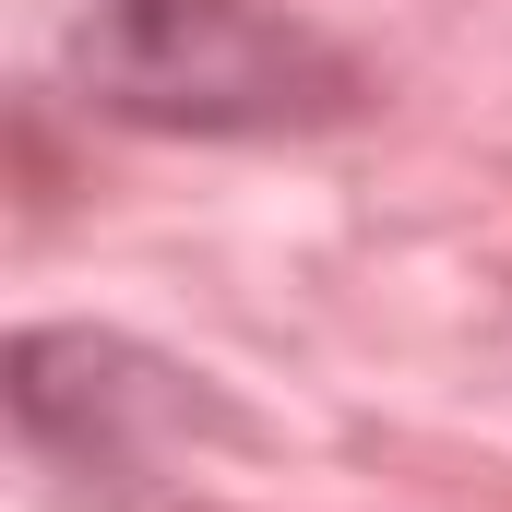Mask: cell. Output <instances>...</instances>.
Listing matches in <instances>:
<instances>
[{
  "label": "cell",
  "mask_w": 512,
  "mask_h": 512,
  "mask_svg": "<svg viewBox=\"0 0 512 512\" xmlns=\"http://www.w3.org/2000/svg\"><path fill=\"white\" fill-rule=\"evenodd\" d=\"M72 84L131 131H310L358 108L346 48L262 0H96L72 24Z\"/></svg>",
  "instance_id": "6da1fadb"
},
{
  "label": "cell",
  "mask_w": 512,
  "mask_h": 512,
  "mask_svg": "<svg viewBox=\"0 0 512 512\" xmlns=\"http://www.w3.org/2000/svg\"><path fill=\"white\" fill-rule=\"evenodd\" d=\"M12 417H24V441L36 453H60V465H143V441L167 429V417H191V382L167 370V358H143L120 334H72V322H48V334H24L12 346Z\"/></svg>",
  "instance_id": "7a4b0ae2"
}]
</instances>
